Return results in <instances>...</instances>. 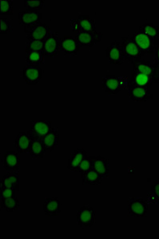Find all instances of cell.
I'll use <instances>...</instances> for the list:
<instances>
[{
	"instance_id": "obj_29",
	"label": "cell",
	"mask_w": 159,
	"mask_h": 239,
	"mask_svg": "<svg viewBox=\"0 0 159 239\" xmlns=\"http://www.w3.org/2000/svg\"><path fill=\"white\" fill-rule=\"evenodd\" d=\"M95 170L101 177H106L108 171L106 165L104 162L101 161L96 162L94 165Z\"/></svg>"
},
{
	"instance_id": "obj_3",
	"label": "cell",
	"mask_w": 159,
	"mask_h": 239,
	"mask_svg": "<svg viewBox=\"0 0 159 239\" xmlns=\"http://www.w3.org/2000/svg\"><path fill=\"white\" fill-rule=\"evenodd\" d=\"M130 38L134 42L143 52L154 54L155 45L154 40L146 34L139 31L136 32Z\"/></svg>"
},
{
	"instance_id": "obj_27",
	"label": "cell",
	"mask_w": 159,
	"mask_h": 239,
	"mask_svg": "<svg viewBox=\"0 0 159 239\" xmlns=\"http://www.w3.org/2000/svg\"><path fill=\"white\" fill-rule=\"evenodd\" d=\"M135 66L136 69L140 73L147 75L150 74L153 69L152 64L142 61H137Z\"/></svg>"
},
{
	"instance_id": "obj_22",
	"label": "cell",
	"mask_w": 159,
	"mask_h": 239,
	"mask_svg": "<svg viewBox=\"0 0 159 239\" xmlns=\"http://www.w3.org/2000/svg\"><path fill=\"white\" fill-rule=\"evenodd\" d=\"M44 41L39 40L25 41V52L33 51L44 52Z\"/></svg>"
},
{
	"instance_id": "obj_34",
	"label": "cell",
	"mask_w": 159,
	"mask_h": 239,
	"mask_svg": "<svg viewBox=\"0 0 159 239\" xmlns=\"http://www.w3.org/2000/svg\"><path fill=\"white\" fill-rule=\"evenodd\" d=\"M89 166V164L88 161L87 160H84L81 163L80 167V170L85 173L87 172Z\"/></svg>"
},
{
	"instance_id": "obj_30",
	"label": "cell",
	"mask_w": 159,
	"mask_h": 239,
	"mask_svg": "<svg viewBox=\"0 0 159 239\" xmlns=\"http://www.w3.org/2000/svg\"><path fill=\"white\" fill-rule=\"evenodd\" d=\"M0 19V32H12L13 30L11 28L13 26L10 24V22L7 20L5 17H1Z\"/></svg>"
},
{
	"instance_id": "obj_2",
	"label": "cell",
	"mask_w": 159,
	"mask_h": 239,
	"mask_svg": "<svg viewBox=\"0 0 159 239\" xmlns=\"http://www.w3.org/2000/svg\"><path fill=\"white\" fill-rule=\"evenodd\" d=\"M24 31L27 33L25 37L28 40L45 41L51 31L50 25L41 22L32 26L24 27Z\"/></svg>"
},
{
	"instance_id": "obj_26",
	"label": "cell",
	"mask_w": 159,
	"mask_h": 239,
	"mask_svg": "<svg viewBox=\"0 0 159 239\" xmlns=\"http://www.w3.org/2000/svg\"><path fill=\"white\" fill-rule=\"evenodd\" d=\"M128 206L129 214L130 215H141L144 211L143 204L136 201H130Z\"/></svg>"
},
{
	"instance_id": "obj_31",
	"label": "cell",
	"mask_w": 159,
	"mask_h": 239,
	"mask_svg": "<svg viewBox=\"0 0 159 239\" xmlns=\"http://www.w3.org/2000/svg\"><path fill=\"white\" fill-rule=\"evenodd\" d=\"M16 189L7 188H0V198L15 197Z\"/></svg>"
},
{
	"instance_id": "obj_10",
	"label": "cell",
	"mask_w": 159,
	"mask_h": 239,
	"mask_svg": "<svg viewBox=\"0 0 159 239\" xmlns=\"http://www.w3.org/2000/svg\"><path fill=\"white\" fill-rule=\"evenodd\" d=\"M106 51L109 63L115 64L122 63L124 57L122 46L119 42H112Z\"/></svg>"
},
{
	"instance_id": "obj_28",
	"label": "cell",
	"mask_w": 159,
	"mask_h": 239,
	"mask_svg": "<svg viewBox=\"0 0 159 239\" xmlns=\"http://www.w3.org/2000/svg\"><path fill=\"white\" fill-rule=\"evenodd\" d=\"M82 155L80 153H72L70 155L69 169L72 171H75L76 168L82 160Z\"/></svg>"
},
{
	"instance_id": "obj_32",
	"label": "cell",
	"mask_w": 159,
	"mask_h": 239,
	"mask_svg": "<svg viewBox=\"0 0 159 239\" xmlns=\"http://www.w3.org/2000/svg\"><path fill=\"white\" fill-rule=\"evenodd\" d=\"M148 79L147 75L141 73L138 74L135 78L136 82L140 85L146 84L148 82Z\"/></svg>"
},
{
	"instance_id": "obj_11",
	"label": "cell",
	"mask_w": 159,
	"mask_h": 239,
	"mask_svg": "<svg viewBox=\"0 0 159 239\" xmlns=\"http://www.w3.org/2000/svg\"><path fill=\"white\" fill-rule=\"evenodd\" d=\"M121 44L125 59L133 60L141 56L143 52L134 42L130 38H125Z\"/></svg>"
},
{
	"instance_id": "obj_20",
	"label": "cell",
	"mask_w": 159,
	"mask_h": 239,
	"mask_svg": "<svg viewBox=\"0 0 159 239\" xmlns=\"http://www.w3.org/2000/svg\"><path fill=\"white\" fill-rule=\"evenodd\" d=\"M19 201L16 197L0 198V208L7 212L19 210Z\"/></svg>"
},
{
	"instance_id": "obj_19",
	"label": "cell",
	"mask_w": 159,
	"mask_h": 239,
	"mask_svg": "<svg viewBox=\"0 0 159 239\" xmlns=\"http://www.w3.org/2000/svg\"><path fill=\"white\" fill-rule=\"evenodd\" d=\"M46 152L40 139H31L29 154L32 160L40 159Z\"/></svg>"
},
{
	"instance_id": "obj_12",
	"label": "cell",
	"mask_w": 159,
	"mask_h": 239,
	"mask_svg": "<svg viewBox=\"0 0 159 239\" xmlns=\"http://www.w3.org/2000/svg\"><path fill=\"white\" fill-rule=\"evenodd\" d=\"M3 167L7 171L19 170L20 166V156L19 153L14 151H7L4 153Z\"/></svg>"
},
{
	"instance_id": "obj_18",
	"label": "cell",
	"mask_w": 159,
	"mask_h": 239,
	"mask_svg": "<svg viewBox=\"0 0 159 239\" xmlns=\"http://www.w3.org/2000/svg\"><path fill=\"white\" fill-rule=\"evenodd\" d=\"M26 65H38L45 63V57L43 51L25 52Z\"/></svg>"
},
{
	"instance_id": "obj_15",
	"label": "cell",
	"mask_w": 159,
	"mask_h": 239,
	"mask_svg": "<svg viewBox=\"0 0 159 239\" xmlns=\"http://www.w3.org/2000/svg\"><path fill=\"white\" fill-rule=\"evenodd\" d=\"M57 199L53 197L45 198L43 210L48 216H57L61 212L60 202Z\"/></svg>"
},
{
	"instance_id": "obj_25",
	"label": "cell",
	"mask_w": 159,
	"mask_h": 239,
	"mask_svg": "<svg viewBox=\"0 0 159 239\" xmlns=\"http://www.w3.org/2000/svg\"><path fill=\"white\" fill-rule=\"evenodd\" d=\"M13 2L12 0H0V15H13Z\"/></svg>"
},
{
	"instance_id": "obj_17",
	"label": "cell",
	"mask_w": 159,
	"mask_h": 239,
	"mask_svg": "<svg viewBox=\"0 0 159 239\" xmlns=\"http://www.w3.org/2000/svg\"><path fill=\"white\" fill-rule=\"evenodd\" d=\"M76 20L77 23V33L81 32H91L96 30L95 20L91 19L89 16L80 15Z\"/></svg>"
},
{
	"instance_id": "obj_6",
	"label": "cell",
	"mask_w": 159,
	"mask_h": 239,
	"mask_svg": "<svg viewBox=\"0 0 159 239\" xmlns=\"http://www.w3.org/2000/svg\"><path fill=\"white\" fill-rule=\"evenodd\" d=\"M102 32L96 30L81 32L77 33L75 38L80 46H92L100 41L102 37Z\"/></svg>"
},
{
	"instance_id": "obj_23",
	"label": "cell",
	"mask_w": 159,
	"mask_h": 239,
	"mask_svg": "<svg viewBox=\"0 0 159 239\" xmlns=\"http://www.w3.org/2000/svg\"><path fill=\"white\" fill-rule=\"evenodd\" d=\"M83 177L86 184L90 185H100V175L94 170H89L86 172Z\"/></svg>"
},
{
	"instance_id": "obj_36",
	"label": "cell",
	"mask_w": 159,
	"mask_h": 239,
	"mask_svg": "<svg viewBox=\"0 0 159 239\" xmlns=\"http://www.w3.org/2000/svg\"><path fill=\"white\" fill-rule=\"evenodd\" d=\"M154 188V191L157 197L159 198V183L155 184Z\"/></svg>"
},
{
	"instance_id": "obj_8",
	"label": "cell",
	"mask_w": 159,
	"mask_h": 239,
	"mask_svg": "<svg viewBox=\"0 0 159 239\" xmlns=\"http://www.w3.org/2000/svg\"><path fill=\"white\" fill-rule=\"evenodd\" d=\"M59 51L63 52L64 55H76L80 46L75 39L70 36H64L59 39Z\"/></svg>"
},
{
	"instance_id": "obj_9",
	"label": "cell",
	"mask_w": 159,
	"mask_h": 239,
	"mask_svg": "<svg viewBox=\"0 0 159 239\" xmlns=\"http://www.w3.org/2000/svg\"><path fill=\"white\" fill-rule=\"evenodd\" d=\"M95 211L88 205H84L78 210L77 220L80 226H90L93 225L95 220Z\"/></svg>"
},
{
	"instance_id": "obj_33",
	"label": "cell",
	"mask_w": 159,
	"mask_h": 239,
	"mask_svg": "<svg viewBox=\"0 0 159 239\" xmlns=\"http://www.w3.org/2000/svg\"><path fill=\"white\" fill-rule=\"evenodd\" d=\"M154 55L155 62L158 67H159V43L155 45Z\"/></svg>"
},
{
	"instance_id": "obj_21",
	"label": "cell",
	"mask_w": 159,
	"mask_h": 239,
	"mask_svg": "<svg viewBox=\"0 0 159 239\" xmlns=\"http://www.w3.org/2000/svg\"><path fill=\"white\" fill-rule=\"evenodd\" d=\"M139 31L142 32L154 40L159 38V26L153 24H144L141 25Z\"/></svg>"
},
{
	"instance_id": "obj_1",
	"label": "cell",
	"mask_w": 159,
	"mask_h": 239,
	"mask_svg": "<svg viewBox=\"0 0 159 239\" xmlns=\"http://www.w3.org/2000/svg\"><path fill=\"white\" fill-rule=\"evenodd\" d=\"M52 123L51 122L44 120H32L27 133L31 139L41 140L52 130L53 127H51Z\"/></svg>"
},
{
	"instance_id": "obj_35",
	"label": "cell",
	"mask_w": 159,
	"mask_h": 239,
	"mask_svg": "<svg viewBox=\"0 0 159 239\" xmlns=\"http://www.w3.org/2000/svg\"><path fill=\"white\" fill-rule=\"evenodd\" d=\"M145 94V91L142 88H137L134 90L133 94L135 96L137 97L143 96Z\"/></svg>"
},
{
	"instance_id": "obj_4",
	"label": "cell",
	"mask_w": 159,
	"mask_h": 239,
	"mask_svg": "<svg viewBox=\"0 0 159 239\" xmlns=\"http://www.w3.org/2000/svg\"><path fill=\"white\" fill-rule=\"evenodd\" d=\"M17 19L20 25L32 26L41 22L42 13L38 11L25 9L17 13Z\"/></svg>"
},
{
	"instance_id": "obj_5",
	"label": "cell",
	"mask_w": 159,
	"mask_h": 239,
	"mask_svg": "<svg viewBox=\"0 0 159 239\" xmlns=\"http://www.w3.org/2000/svg\"><path fill=\"white\" fill-rule=\"evenodd\" d=\"M58 32L51 31L44 41V55L45 58L57 57L59 51Z\"/></svg>"
},
{
	"instance_id": "obj_24",
	"label": "cell",
	"mask_w": 159,
	"mask_h": 239,
	"mask_svg": "<svg viewBox=\"0 0 159 239\" xmlns=\"http://www.w3.org/2000/svg\"><path fill=\"white\" fill-rule=\"evenodd\" d=\"M44 0H25L24 7L31 10L39 11L42 7L45 6V3Z\"/></svg>"
},
{
	"instance_id": "obj_14",
	"label": "cell",
	"mask_w": 159,
	"mask_h": 239,
	"mask_svg": "<svg viewBox=\"0 0 159 239\" xmlns=\"http://www.w3.org/2000/svg\"><path fill=\"white\" fill-rule=\"evenodd\" d=\"M19 170L7 171L1 179L0 188H7L16 189L19 191Z\"/></svg>"
},
{
	"instance_id": "obj_16",
	"label": "cell",
	"mask_w": 159,
	"mask_h": 239,
	"mask_svg": "<svg viewBox=\"0 0 159 239\" xmlns=\"http://www.w3.org/2000/svg\"><path fill=\"white\" fill-rule=\"evenodd\" d=\"M57 131V128L53 127L51 131L40 140L46 152L49 150L51 152L57 146L59 141Z\"/></svg>"
},
{
	"instance_id": "obj_13",
	"label": "cell",
	"mask_w": 159,
	"mask_h": 239,
	"mask_svg": "<svg viewBox=\"0 0 159 239\" xmlns=\"http://www.w3.org/2000/svg\"><path fill=\"white\" fill-rule=\"evenodd\" d=\"M31 139L25 132H20L17 135L13 145L19 153H29Z\"/></svg>"
},
{
	"instance_id": "obj_7",
	"label": "cell",
	"mask_w": 159,
	"mask_h": 239,
	"mask_svg": "<svg viewBox=\"0 0 159 239\" xmlns=\"http://www.w3.org/2000/svg\"><path fill=\"white\" fill-rule=\"evenodd\" d=\"M22 74L25 83L34 85L37 84L42 77V69L38 65H25L22 69Z\"/></svg>"
}]
</instances>
